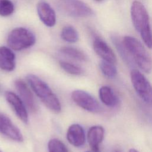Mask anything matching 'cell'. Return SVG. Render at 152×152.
Listing matches in <instances>:
<instances>
[{"instance_id": "6da1fadb", "label": "cell", "mask_w": 152, "mask_h": 152, "mask_svg": "<svg viewBox=\"0 0 152 152\" xmlns=\"http://www.w3.org/2000/svg\"><path fill=\"white\" fill-rule=\"evenodd\" d=\"M26 79L31 89L47 108L54 113L61 112L59 100L45 81L32 74H28Z\"/></svg>"}, {"instance_id": "7a4b0ae2", "label": "cell", "mask_w": 152, "mask_h": 152, "mask_svg": "<svg viewBox=\"0 0 152 152\" xmlns=\"http://www.w3.org/2000/svg\"><path fill=\"white\" fill-rule=\"evenodd\" d=\"M131 15L136 30L140 33L146 46L151 48L152 34L150 26L149 17L143 4L139 1H134L131 8Z\"/></svg>"}, {"instance_id": "3957f363", "label": "cell", "mask_w": 152, "mask_h": 152, "mask_svg": "<svg viewBox=\"0 0 152 152\" xmlns=\"http://www.w3.org/2000/svg\"><path fill=\"white\" fill-rule=\"evenodd\" d=\"M123 43L138 67L147 74L152 71V58L141 43L135 37L126 36Z\"/></svg>"}, {"instance_id": "277c9868", "label": "cell", "mask_w": 152, "mask_h": 152, "mask_svg": "<svg viewBox=\"0 0 152 152\" xmlns=\"http://www.w3.org/2000/svg\"><path fill=\"white\" fill-rule=\"evenodd\" d=\"M58 10L68 16L85 18L93 16V10L81 0H55Z\"/></svg>"}, {"instance_id": "5b68a950", "label": "cell", "mask_w": 152, "mask_h": 152, "mask_svg": "<svg viewBox=\"0 0 152 152\" xmlns=\"http://www.w3.org/2000/svg\"><path fill=\"white\" fill-rule=\"evenodd\" d=\"M36 42L34 34L24 27H18L12 30L8 34L7 43L9 47L17 51L27 49Z\"/></svg>"}, {"instance_id": "8992f818", "label": "cell", "mask_w": 152, "mask_h": 152, "mask_svg": "<svg viewBox=\"0 0 152 152\" xmlns=\"http://www.w3.org/2000/svg\"><path fill=\"white\" fill-rule=\"evenodd\" d=\"M130 77L132 86L138 96L144 103L152 107V86L148 79L136 69L131 71Z\"/></svg>"}, {"instance_id": "52a82bcc", "label": "cell", "mask_w": 152, "mask_h": 152, "mask_svg": "<svg viewBox=\"0 0 152 152\" xmlns=\"http://www.w3.org/2000/svg\"><path fill=\"white\" fill-rule=\"evenodd\" d=\"M71 99L81 108L92 113H97L101 110V107L97 100L88 93L76 90L72 92Z\"/></svg>"}, {"instance_id": "ba28073f", "label": "cell", "mask_w": 152, "mask_h": 152, "mask_svg": "<svg viewBox=\"0 0 152 152\" xmlns=\"http://www.w3.org/2000/svg\"><path fill=\"white\" fill-rule=\"evenodd\" d=\"M0 134L17 142H22L23 136L19 128L8 116L0 112Z\"/></svg>"}, {"instance_id": "9c48e42d", "label": "cell", "mask_w": 152, "mask_h": 152, "mask_svg": "<svg viewBox=\"0 0 152 152\" xmlns=\"http://www.w3.org/2000/svg\"><path fill=\"white\" fill-rule=\"evenodd\" d=\"M5 97L17 117L22 122L27 124L28 121V112L26 109V106L20 97L14 92L7 91L5 93Z\"/></svg>"}, {"instance_id": "30bf717a", "label": "cell", "mask_w": 152, "mask_h": 152, "mask_svg": "<svg viewBox=\"0 0 152 152\" xmlns=\"http://www.w3.org/2000/svg\"><path fill=\"white\" fill-rule=\"evenodd\" d=\"M14 86L20 98L29 110L31 112H36L37 107L33 94L26 83L22 80L18 79L15 81Z\"/></svg>"}, {"instance_id": "8fae6325", "label": "cell", "mask_w": 152, "mask_h": 152, "mask_svg": "<svg viewBox=\"0 0 152 152\" xmlns=\"http://www.w3.org/2000/svg\"><path fill=\"white\" fill-rule=\"evenodd\" d=\"M93 46L94 52L103 61L113 64L116 62V57L112 49L99 36H94Z\"/></svg>"}, {"instance_id": "7c38bea8", "label": "cell", "mask_w": 152, "mask_h": 152, "mask_svg": "<svg viewBox=\"0 0 152 152\" xmlns=\"http://www.w3.org/2000/svg\"><path fill=\"white\" fill-rule=\"evenodd\" d=\"M37 12L42 22L48 27H53L56 24V14L51 6L45 1H40L37 5Z\"/></svg>"}, {"instance_id": "4fadbf2b", "label": "cell", "mask_w": 152, "mask_h": 152, "mask_svg": "<svg viewBox=\"0 0 152 152\" xmlns=\"http://www.w3.org/2000/svg\"><path fill=\"white\" fill-rule=\"evenodd\" d=\"M66 138L68 141L74 147H80L84 145L86 142L84 128L77 124L70 125L67 130Z\"/></svg>"}, {"instance_id": "5bb4252c", "label": "cell", "mask_w": 152, "mask_h": 152, "mask_svg": "<svg viewBox=\"0 0 152 152\" xmlns=\"http://www.w3.org/2000/svg\"><path fill=\"white\" fill-rule=\"evenodd\" d=\"M104 135V128L100 125L91 126L87 132V141L93 152H100V144Z\"/></svg>"}, {"instance_id": "9a60e30c", "label": "cell", "mask_w": 152, "mask_h": 152, "mask_svg": "<svg viewBox=\"0 0 152 152\" xmlns=\"http://www.w3.org/2000/svg\"><path fill=\"white\" fill-rule=\"evenodd\" d=\"M15 67V55L12 50L6 46H0V69L10 72Z\"/></svg>"}, {"instance_id": "2e32d148", "label": "cell", "mask_w": 152, "mask_h": 152, "mask_svg": "<svg viewBox=\"0 0 152 152\" xmlns=\"http://www.w3.org/2000/svg\"><path fill=\"white\" fill-rule=\"evenodd\" d=\"M99 96L101 102L108 107H115L119 102L116 94L112 88L107 86H103L99 88Z\"/></svg>"}, {"instance_id": "e0dca14e", "label": "cell", "mask_w": 152, "mask_h": 152, "mask_svg": "<svg viewBox=\"0 0 152 152\" xmlns=\"http://www.w3.org/2000/svg\"><path fill=\"white\" fill-rule=\"evenodd\" d=\"M60 52L64 55L78 61H86L87 57L81 50L69 46L62 47L60 49Z\"/></svg>"}, {"instance_id": "ac0fdd59", "label": "cell", "mask_w": 152, "mask_h": 152, "mask_svg": "<svg viewBox=\"0 0 152 152\" xmlns=\"http://www.w3.org/2000/svg\"><path fill=\"white\" fill-rule=\"evenodd\" d=\"M62 39L68 43H75L78 40V33L71 26H65L61 33Z\"/></svg>"}, {"instance_id": "d6986e66", "label": "cell", "mask_w": 152, "mask_h": 152, "mask_svg": "<svg viewBox=\"0 0 152 152\" xmlns=\"http://www.w3.org/2000/svg\"><path fill=\"white\" fill-rule=\"evenodd\" d=\"M111 40L113 43V45L115 46L116 49L119 52L121 56L126 61H129V57L131 55H129L128 51L125 47L123 42L121 40L120 37L115 34H112L110 36Z\"/></svg>"}, {"instance_id": "ffe728a7", "label": "cell", "mask_w": 152, "mask_h": 152, "mask_svg": "<svg viewBox=\"0 0 152 152\" xmlns=\"http://www.w3.org/2000/svg\"><path fill=\"white\" fill-rule=\"evenodd\" d=\"M102 74L108 78H113L117 75V69L113 64L102 61L99 65Z\"/></svg>"}, {"instance_id": "44dd1931", "label": "cell", "mask_w": 152, "mask_h": 152, "mask_svg": "<svg viewBox=\"0 0 152 152\" xmlns=\"http://www.w3.org/2000/svg\"><path fill=\"white\" fill-rule=\"evenodd\" d=\"M59 65L63 70L71 75H80L83 73V70L80 66L66 61H59Z\"/></svg>"}, {"instance_id": "7402d4cb", "label": "cell", "mask_w": 152, "mask_h": 152, "mask_svg": "<svg viewBox=\"0 0 152 152\" xmlns=\"http://www.w3.org/2000/svg\"><path fill=\"white\" fill-rule=\"evenodd\" d=\"M49 152H69L66 145L59 139L52 138L48 142Z\"/></svg>"}, {"instance_id": "603a6c76", "label": "cell", "mask_w": 152, "mask_h": 152, "mask_svg": "<svg viewBox=\"0 0 152 152\" xmlns=\"http://www.w3.org/2000/svg\"><path fill=\"white\" fill-rule=\"evenodd\" d=\"M14 5L11 0H0V15L7 17L14 11Z\"/></svg>"}, {"instance_id": "cb8c5ba5", "label": "cell", "mask_w": 152, "mask_h": 152, "mask_svg": "<svg viewBox=\"0 0 152 152\" xmlns=\"http://www.w3.org/2000/svg\"><path fill=\"white\" fill-rule=\"evenodd\" d=\"M128 152H138V151L137 150L134 149V148H131V149L129 150Z\"/></svg>"}, {"instance_id": "d4e9b609", "label": "cell", "mask_w": 152, "mask_h": 152, "mask_svg": "<svg viewBox=\"0 0 152 152\" xmlns=\"http://www.w3.org/2000/svg\"><path fill=\"white\" fill-rule=\"evenodd\" d=\"M115 152H122V151H120V150H116L115 151Z\"/></svg>"}, {"instance_id": "484cf974", "label": "cell", "mask_w": 152, "mask_h": 152, "mask_svg": "<svg viewBox=\"0 0 152 152\" xmlns=\"http://www.w3.org/2000/svg\"><path fill=\"white\" fill-rule=\"evenodd\" d=\"M94 1H97V2H100V1H102V0H94Z\"/></svg>"}, {"instance_id": "4316f807", "label": "cell", "mask_w": 152, "mask_h": 152, "mask_svg": "<svg viewBox=\"0 0 152 152\" xmlns=\"http://www.w3.org/2000/svg\"><path fill=\"white\" fill-rule=\"evenodd\" d=\"M0 152H2V151H1V150H0Z\"/></svg>"}, {"instance_id": "83f0119b", "label": "cell", "mask_w": 152, "mask_h": 152, "mask_svg": "<svg viewBox=\"0 0 152 152\" xmlns=\"http://www.w3.org/2000/svg\"><path fill=\"white\" fill-rule=\"evenodd\" d=\"M86 152H91V151H86Z\"/></svg>"}]
</instances>
